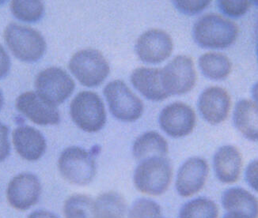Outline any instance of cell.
Segmentation results:
<instances>
[{
  "label": "cell",
  "instance_id": "obj_1",
  "mask_svg": "<svg viewBox=\"0 0 258 218\" xmlns=\"http://www.w3.org/2000/svg\"><path fill=\"white\" fill-rule=\"evenodd\" d=\"M238 32V26L232 21L216 14H209L196 22L194 37L202 48L220 49L236 41Z\"/></svg>",
  "mask_w": 258,
  "mask_h": 218
},
{
  "label": "cell",
  "instance_id": "obj_2",
  "mask_svg": "<svg viewBox=\"0 0 258 218\" xmlns=\"http://www.w3.org/2000/svg\"><path fill=\"white\" fill-rule=\"evenodd\" d=\"M4 39L12 53L24 62L38 60L46 49V43L41 33L17 23H11L6 27Z\"/></svg>",
  "mask_w": 258,
  "mask_h": 218
},
{
  "label": "cell",
  "instance_id": "obj_3",
  "mask_svg": "<svg viewBox=\"0 0 258 218\" xmlns=\"http://www.w3.org/2000/svg\"><path fill=\"white\" fill-rule=\"evenodd\" d=\"M172 178V167L165 157H155L140 162L135 172L134 183L144 194L160 195L167 190Z\"/></svg>",
  "mask_w": 258,
  "mask_h": 218
},
{
  "label": "cell",
  "instance_id": "obj_4",
  "mask_svg": "<svg viewBox=\"0 0 258 218\" xmlns=\"http://www.w3.org/2000/svg\"><path fill=\"white\" fill-rule=\"evenodd\" d=\"M58 167L65 180L76 185H87L96 174L94 155L79 147L65 149L59 156Z\"/></svg>",
  "mask_w": 258,
  "mask_h": 218
},
{
  "label": "cell",
  "instance_id": "obj_5",
  "mask_svg": "<svg viewBox=\"0 0 258 218\" xmlns=\"http://www.w3.org/2000/svg\"><path fill=\"white\" fill-rule=\"evenodd\" d=\"M70 112L72 120L84 131H98L106 121L103 102L93 92L83 91L78 94L71 103Z\"/></svg>",
  "mask_w": 258,
  "mask_h": 218
},
{
  "label": "cell",
  "instance_id": "obj_6",
  "mask_svg": "<svg viewBox=\"0 0 258 218\" xmlns=\"http://www.w3.org/2000/svg\"><path fill=\"white\" fill-rule=\"evenodd\" d=\"M71 71L83 86L94 87L103 83L109 73V66L98 50L87 49L78 51L69 62Z\"/></svg>",
  "mask_w": 258,
  "mask_h": 218
},
{
  "label": "cell",
  "instance_id": "obj_7",
  "mask_svg": "<svg viewBox=\"0 0 258 218\" xmlns=\"http://www.w3.org/2000/svg\"><path fill=\"white\" fill-rule=\"evenodd\" d=\"M104 94L113 116L124 122H133L142 116L144 105L127 85L120 80L108 83Z\"/></svg>",
  "mask_w": 258,
  "mask_h": 218
},
{
  "label": "cell",
  "instance_id": "obj_8",
  "mask_svg": "<svg viewBox=\"0 0 258 218\" xmlns=\"http://www.w3.org/2000/svg\"><path fill=\"white\" fill-rule=\"evenodd\" d=\"M35 87L39 95L48 102L57 105L70 97L75 90V83L65 70L53 66L38 74Z\"/></svg>",
  "mask_w": 258,
  "mask_h": 218
},
{
  "label": "cell",
  "instance_id": "obj_9",
  "mask_svg": "<svg viewBox=\"0 0 258 218\" xmlns=\"http://www.w3.org/2000/svg\"><path fill=\"white\" fill-rule=\"evenodd\" d=\"M162 77L169 95L186 94L194 88L197 81L194 61L186 55L175 57L162 69Z\"/></svg>",
  "mask_w": 258,
  "mask_h": 218
},
{
  "label": "cell",
  "instance_id": "obj_10",
  "mask_svg": "<svg viewBox=\"0 0 258 218\" xmlns=\"http://www.w3.org/2000/svg\"><path fill=\"white\" fill-rule=\"evenodd\" d=\"M41 193V183L35 175L21 173L10 182L7 198L12 207L24 211L38 202Z\"/></svg>",
  "mask_w": 258,
  "mask_h": 218
},
{
  "label": "cell",
  "instance_id": "obj_11",
  "mask_svg": "<svg viewBox=\"0 0 258 218\" xmlns=\"http://www.w3.org/2000/svg\"><path fill=\"white\" fill-rule=\"evenodd\" d=\"M21 113L38 125H55L59 122V113L56 105L34 92H26L21 94L15 103Z\"/></svg>",
  "mask_w": 258,
  "mask_h": 218
},
{
  "label": "cell",
  "instance_id": "obj_12",
  "mask_svg": "<svg viewBox=\"0 0 258 218\" xmlns=\"http://www.w3.org/2000/svg\"><path fill=\"white\" fill-rule=\"evenodd\" d=\"M159 123L168 135L181 137L188 135L194 130L196 115L194 109L186 104L175 102L162 109Z\"/></svg>",
  "mask_w": 258,
  "mask_h": 218
},
{
  "label": "cell",
  "instance_id": "obj_13",
  "mask_svg": "<svg viewBox=\"0 0 258 218\" xmlns=\"http://www.w3.org/2000/svg\"><path fill=\"white\" fill-rule=\"evenodd\" d=\"M136 50L140 59L144 62L159 63L171 55L173 41L166 32L153 29L139 37Z\"/></svg>",
  "mask_w": 258,
  "mask_h": 218
},
{
  "label": "cell",
  "instance_id": "obj_14",
  "mask_svg": "<svg viewBox=\"0 0 258 218\" xmlns=\"http://www.w3.org/2000/svg\"><path fill=\"white\" fill-rule=\"evenodd\" d=\"M209 175V165L203 158H191L184 162L177 173L176 188L182 197H190L203 188Z\"/></svg>",
  "mask_w": 258,
  "mask_h": 218
},
{
  "label": "cell",
  "instance_id": "obj_15",
  "mask_svg": "<svg viewBox=\"0 0 258 218\" xmlns=\"http://www.w3.org/2000/svg\"><path fill=\"white\" fill-rule=\"evenodd\" d=\"M231 97L221 87H212L202 92L198 101V108L202 117L211 124L223 123L231 109Z\"/></svg>",
  "mask_w": 258,
  "mask_h": 218
},
{
  "label": "cell",
  "instance_id": "obj_16",
  "mask_svg": "<svg viewBox=\"0 0 258 218\" xmlns=\"http://www.w3.org/2000/svg\"><path fill=\"white\" fill-rule=\"evenodd\" d=\"M13 143L17 153L30 162L40 159L46 150L44 135L30 126H21L14 130Z\"/></svg>",
  "mask_w": 258,
  "mask_h": 218
},
{
  "label": "cell",
  "instance_id": "obj_17",
  "mask_svg": "<svg viewBox=\"0 0 258 218\" xmlns=\"http://www.w3.org/2000/svg\"><path fill=\"white\" fill-rule=\"evenodd\" d=\"M242 166V154L234 146H223L215 154L213 167L216 177L222 183H235L239 178Z\"/></svg>",
  "mask_w": 258,
  "mask_h": 218
},
{
  "label": "cell",
  "instance_id": "obj_18",
  "mask_svg": "<svg viewBox=\"0 0 258 218\" xmlns=\"http://www.w3.org/2000/svg\"><path fill=\"white\" fill-rule=\"evenodd\" d=\"M131 81L135 88L151 101H162L170 96L163 86L160 69L137 68L132 74Z\"/></svg>",
  "mask_w": 258,
  "mask_h": 218
},
{
  "label": "cell",
  "instance_id": "obj_19",
  "mask_svg": "<svg viewBox=\"0 0 258 218\" xmlns=\"http://www.w3.org/2000/svg\"><path fill=\"white\" fill-rule=\"evenodd\" d=\"M233 123L246 139L258 141L257 104L249 100H240L234 107Z\"/></svg>",
  "mask_w": 258,
  "mask_h": 218
},
{
  "label": "cell",
  "instance_id": "obj_20",
  "mask_svg": "<svg viewBox=\"0 0 258 218\" xmlns=\"http://www.w3.org/2000/svg\"><path fill=\"white\" fill-rule=\"evenodd\" d=\"M221 201L227 212L242 213L249 218L258 217V200L242 187L227 189L223 192Z\"/></svg>",
  "mask_w": 258,
  "mask_h": 218
},
{
  "label": "cell",
  "instance_id": "obj_21",
  "mask_svg": "<svg viewBox=\"0 0 258 218\" xmlns=\"http://www.w3.org/2000/svg\"><path fill=\"white\" fill-rule=\"evenodd\" d=\"M133 151L135 158L140 162L155 157H165L168 153L167 141L157 132H147L136 140Z\"/></svg>",
  "mask_w": 258,
  "mask_h": 218
},
{
  "label": "cell",
  "instance_id": "obj_22",
  "mask_svg": "<svg viewBox=\"0 0 258 218\" xmlns=\"http://www.w3.org/2000/svg\"><path fill=\"white\" fill-rule=\"evenodd\" d=\"M199 66L202 73L212 80L225 79L232 70V63L228 57L219 52H208L201 55Z\"/></svg>",
  "mask_w": 258,
  "mask_h": 218
},
{
  "label": "cell",
  "instance_id": "obj_23",
  "mask_svg": "<svg viewBox=\"0 0 258 218\" xmlns=\"http://www.w3.org/2000/svg\"><path fill=\"white\" fill-rule=\"evenodd\" d=\"M125 212V202L120 194L104 193L95 201L94 218H124Z\"/></svg>",
  "mask_w": 258,
  "mask_h": 218
},
{
  "label": "cell",
  "instance_id": "obj_24",
  "mask_svg": "<svg viewBox=\"0 0 258 218\" xmlns=\"http://www.w3.org/2000/svg\"><path fill=\"white\" fill-rule=\"evenodd\" d=\"M217 205L210 198L200 197L183 205L179 218H218Z\"/></svg>",
  "mask_w": 258,
  "mask_h": 218
},
{
  "label": "cell",
  "instance_id": "obj_25",
  "mask_svg": "<svg viewBox=\"0 0 258 218\" xmlns=\"http://www.w3.org/2000/svg\"><path fill=\"white\" fill-rule=\"evenodd\" d=\"M94 213L95 201L83 194L72 195L63 205L66 218H94Z\"/></svg>",
  "mask_w": 258,
  "mask_h": 218
},
{
  "label": "cell",
  "instance_id": "obj_26",
  "mask_svg": "<svg viewBox=\"0 0 258 218\" xmlns=\"http://www.w3.org/2000/svg\"><path fill=\"white\" fill-rule=\"evenodd\" d=\"M11 12L19 20L35 22L44 15V4L41 1H21L14 0L11 4Z\"/></svg>",
  "mask_w": 258,
  "mask_h": 218
},
{
  "label": "cell",
  "instance_id": "obj_27",
  "mask_svg": "<svg viewBox=\"0 0 258 218\" xmlns=\"http://www.w3.org/2000/svg\"><path fill=\"white\" fill-rule=\"evenodd\" d=\"M129 218H159L161 208L153 200L140 198L132 205L129 210Z\"/></svg>",
  "mask_w": 258,
  "mask_h": 218
},
{
  "label": "cell",
  "instance_id": "obj_28",
  "mask_svg": "<svg viewBox=\"0 0 258 218\" xmlns=\"http://www.w3.org/2000/svg\"><path fill=\"white\" fill-rule=\"evenodd\" d=\"M251 2L247 0L242 1H219V8L220 11L227 16L231 18H239L245 15L249 9Z\"/></svg>",
  "mask_w": 258,
  "mask_h": 218
},
{
  "label": "cell",
  "instance_id": "obj_29",
  "mask_svg": "<svg viewBox=\"0 0 258 218\" xmlns=\"http://www.w3.org/2000/svg\"><path fill=\"white\" fill-rule=\"evenodd\" d=\"M176 7L179 11L186 15H195L208 7L210 1H175Z\"/></svg>",
  "mask_w": 258,
  "mask_h": 218
},
{
  "label": "cell",
  "instance_id": "obj_30",
  "mask_svg": "<svg viewBox=\"0 0 258 218\" xmlns=\"http://www.w3.org/2000/svg\"><path fill=\"white\" fill-rule=\"evenodd\" d=\"M9 129L4 123L0 122V162L5 161L10 155Z\"/></svg>",
  "mask_w": 258,
  "mask_h": 218
},
{
  "label": "cell",
  "instance_id": "obj_31",
  "mask_svg": "<svg viewBox=\"0 0 258 218\" xmlns=\"http://www.w3.org/2000/svg\"><path fill=\"white\" fill-rule=\"evenodd\" d=\"M245 180L253 191L258 192V160H253L245 170Z\"/></svg>",
  "mask_w": 258,
  "mask_h": 218
},
{
  "label": "cell",
  "instance_id": "obj_32",
  "mask_svg": "<svg viewBox=\"0 0 258 218\" xmlns=\"http://www.w3.org/2000/svg\"><path fill=\"white\" fill-rule=\"evenodd\" d=\"M11 68V59L7 51L0 44V79L5 77Z\"/></svg>",
  "mask_w": 258,
  "mask_h": 218
},
{
  "label": "cell",
  "instance_id": "obj_33",
  "mask_svg": "<svg viewBox=\"0 0 258 218\" xmlns=\"http://www.w3.org/2000/svg\"><path fill=\"white\" fill-rule=\"evenodd\" d=\"M28 218H59L52 212L47 210H37L30 213Z\"/></svg>",
  "mask_w": 258,
  "mask_h": 218
},
{
  "label": "cell",
  "instance_id": "obj_34",
  "mask_svg": "<svg viewBox=\"0 0 258 218\" xmlns=\"http://www.w3.org/2000/svg\"><path fill=\"white\" fill-rule=\"evenodd\" d=\"M222 218H249V216L238 213H230L227 212Z\"/></svg>",
  "mask_w": 258,
  "mask_h": 218
},
{
  "label": "cell",
  "instance_id": "obj_35",
  "mask_svg": "<svg viewBox=\"0 0 258 218\" xmlns=\"http://www.w3.org/2000/svg\"><path fill=\"white\" fill-rule=\"evenodd\" d=\"M251 94H252V97H253L255 102H256L258 105V82L253 85V88H252V91H251Z\"/></svg>",
  "mask_w": 258,
  "mask_h": 218
},
{
  "label": "cell",
  "instance_id": "obj_36",
  "mask_svg": "<svg viewBox=\"0 0 258 218\" xmlns=\"http://www.w3.org/2000/svg\"><path fill=\"white\" fill-rule=\"evenodd\" d=\"M3 105H4V97H3L2 92L0 90V109L2 108Z\"/></svg>",
  "mask_w": 258,
  "mask_h": 218
},
{
  "label": "cell",
  "instance_id": "obj_37",
  "mask_svg": "<svg viewBox=\"0 0 258 218\" xmlns=\"http://www.w3.org/2000/svg\"><path fill=\"white\" fill-rule=\"evenodd\" d=\"M257 56H258V48H257Z\"/></svg>",
  "mask_w": 258,
  "mask_h": 218
},
{
  "label": "cell",
  "instance_id": "obj_38",
  "mask_svg": "<svg viewBox=\"0 0 258 218\" xmlns=\"http://www.w3.org/2000/svg\"><path fill=\"white\" fill-rule=\"evenodd\" d=\"M159 218H162V217H161V216H160V217H159Z\"/></svg>",
  "mask_w": 258,
  "mask_h": 218
}]
</instances>
